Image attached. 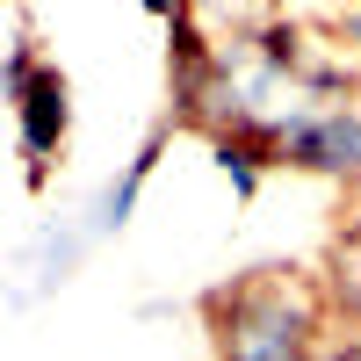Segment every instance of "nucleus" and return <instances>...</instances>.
Returning <instances> with one entry per match:
<instances>
[{
    "instance_id": "nucleus-7",
    "label": "nucleus",
    "mask_w": 361,
    "mask_h": 361,
    "mask_svg": "<svg viewBox=\"0 0 361 361\" xmlns=\"http://www.w3.org/2000/svg\"><path fill=\"white\" fill-rule=\"evenodd\" d=\"M282 22L304 29L311 44L340 51L347 66L361 73V0H282Z\"/></svg>"
},
{
    "instance_id": "nucleus-9",
    "label": "nucleus",
    "mask_w": 361,
    "mask_h": 361,
    "mask_svg": "<svg viewBox=\"0 0 361 361\" xmlns=\"http://www.w3.org/2000/svg\"><path fill=\"white\" fill-rule=\"evenodd\" d=\"M188 8H195L209 29H253V22H275L282 0H188Z\"/></svg>"
},
{
    "instance_id": "nucleus-11",
    "label": "nucleus",
    "mask_w": 361,
    "mask_h": 361,
    "mask_svg": "<svg viewBox=\"0 0 361 361\" xmlns=\"http://www.w3.org/2000/svg\"><path fill=\"white\" fill-rule=\"evenodd\" d=\"M325 361H361V340H347V333H340L333 347H325Z\"/></svg>"
},
{
    "instance_id": "nucleus-1",
    "label": "nucleus",
    "mask_w": 361,
    "mask_h": 361,
    "mask_svg": "<svg viewBox=\"0 0 361 361\" xmlns=\"http://www.w3.org/2000/svg\"><path fill=\"white\" fill-rule=\"evenodd\" d=\"M195 311H202L217 361H325V347L340 340L325 275L289 267V260H267V267H246V275L202 289Z\"/></svg>"
},
{
    "instance_id": "nucleus-6",
    "label": "nucleus",
    "mask_w": 361,
    "mask_h": 361,
    "mask_svg": "<svg viewBox=\"0 0 361 361\" xmlns=\"http://www.w3.org/2000/svg\"><path fill=\"white\" fill-rule=\"evenodd\" d=\"M87 246H102V238L87 231V224H73V217H51V224L37 231V246H29V289H37V296L66 289V282L80 275Z\"/></svg>"
},
{
    "instance_id": "nucleus-2",
    "label": "nucleus",
    "mask_w": 361,
    "mask_h": 361,
    "mask_svg": "<svg viewBox=\"0 0 361 361\" xmlns=\"http://www.w3.org/2000/svg\"><path fill=\"white\" fill-rule=\"evenodd\" d=\"M8 102H15V152H22V180L29 195L51 188V166L66 159V137H73V80L58 58L37 51V37L8 44Z\"/></svg>"
},
{
    "instance_id": "nucleus-8",
    "label": "nucleus",
    "mask_w": 361,
    "mask_h": 361,
    "mask_svg": "<svg viewBox=\"0 0 361 361\" xmlns=\"http://www.w3.org/2000/svg\"><path fill=\"white\" fill-rule=\"evenodd\" d=\"M209 159H217V173L231 180L238 202H253L267 188V173H282V145L246 137V130H224V137H209Z\"/></svg>"
},
{
    "instance_id": "nucleus-3",
    "label": "nucleus",
    "mask_w": 361,
    "mask_h": 361,
    "mask_svg": "<svg viewBox=\"0 0 361 361\" xmlns=\"http://www.w3.org/2000/svg\"><path fill=\"white\" fill-rule=\"evenodd\" d=\"M282 166L333 180V188H347V202H361V87H347L340 102H325L311 123L282 137Z\"/></svg>"
},
{
    "instance_id": "nucleus-4",
    "label": "nucleus",
    "mask_w": 361,
    "mask_h": 361,
    "mask_svg": "<svg viewBox=\"0 0 361 361\" xmlns=\"http://www.w3.org/2000/svg\"><path fill=\"white\" fill-rule=\"evenodd\" d=\"M173 109L159 116V123L152 130H145V145H137V152L123 159V173H116L109 180V188L94 195V209H87V231H94V238H116V231H130V217H137V202H145V180H152L159 173V159H166V145H173Z\"/></svg>"
},
{
    "instance_id": "nucleus-10",
    "label": "nucleus",
    "mask_w": 361,
    "mask_h": 361,
    "mask_svg": "<svg viewBox=\"0 0 361 361\" xmlns=\"http://www.w3.org/2000/svg\"><path fill=\"white\" fill-rule=\"evenodd\" d=\"M137 8H145V15H152V22H173L180 8H188V0H137Z\"/></svg>"
},
{
    "instance_id": "nucleus-5",
    "label": "nucleus",
    "mask_w": 361,
    "mask_h": 361,
    "mask_svg": "<svg viewBox=\"0 0 361 361\" xmlns=\"http://www.w3.org/2000/svg\"><path fill=\"white\" fill-rule=\"evenodd\" d=\"M318 275H325V296H333L340 333H347V340H361V202H347V217L333 224Z\"/></svg>"
}]
</instances>
